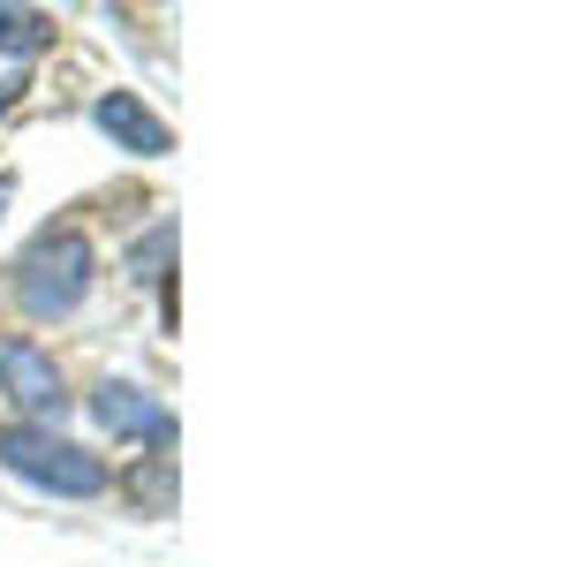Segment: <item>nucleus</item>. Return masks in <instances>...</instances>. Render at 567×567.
Returning a JSON list of instances; mask_svg holds the SVG:
<instances>
[{
	"label": "nucleus",
	"mask_w": 567,
	"mask_h": 567,
	"mask_svg": "<svg viewBox=\"0 0 567 567\" xmlns=\"http://www.w3.org/2000/svg\"><path fill=\"white\" fill-rule=\"evenodd\" d=\"M91 288H99V250H91L84 227H45V235H31L16 272H8V296H16V310L31 326L76 318L91 303Z\"/></svg>",
	"instance_id": "nucleus-1"
},
{
	"label": "nucleus",
	"mask_w": 567,
	"mask_h": 567,
	"mask_svg": "<svg viewBox=\"0 0 567 567\" xmlns=\"http://www.w3.org/2000/svg\"><path fill=\"white\" fill-rule=\"evenodd\" d=\"M0 470L16 484H31L45 499H99L114 492V470L106 454H91L84 439L45 432V424H0Z\"/></svg>",
	"instance_id": "nucleus-2"
},
{
	"label": "nucleus",
	"mask_w": 567,
	"mask_h": 567,
	"mask_svg": "<svg viewBox=\"0 0 567 567\" xmlns=\"http://www.w3.org/2000/svg\"><path fill=\"white\" fill-rule=\"evenodd\" d=\"M0 401L16 409V424H45V432H61V416H69V379L31 333L0 341Z\"/></svg>",
	"instance_id": "nucleus-3"
},
{
	"label": "nucleus",
	"mask_w": 567,
	"mask_h": 567,
	"mask_svg": "<svg viewBox=\"0 0 567 567\" xmlns=\"http://www.w3.org/2000/svg\"><path fill=\"white\" fill-rule=\"evenodd\" d=\"M84 409H91V424H99L106 439H144L152 454H175V416L136 386V379H99Z\"/></svg>",
	"instance_id": "nucleus-4"
},
{
	"label": "nucleus",
	"mask_w": 567,
	"mask_h": 567,
	"mask_svg": "<svg viewBox=\"0 0 567 567\" xmlns=\"http://www.w3.org/2000/svg\"><path fill=\"white\" fill-rule=\"evenodd\" d=\"M91 122H99V136H114V152H130V159H167L175 152V130L136 91H99L91 99Z\"/></svg>",
	"instance_id": "nucleus-5"
},
{
	"label": "nucleus",
	"mask_w": 567,
	"mask_h": 567,
	"mask_svg": "<svg viewBox=\"0 0 567 567\" xmlns=\"http://www.w3.org/2000/svg\"><path fill=\"white\" fill-rule=\"evenodd\" d=\"M114 492L130 499L144 523H159V515H175V454H144L136 470L114 477Z\"/></svg>",
	"instance_id": "nucleus-6"
},
{
	"label": "nucleus",
	"mask_w": 567,
	"mask_h": 567,
	"mask_svg": "<svg viewBox=\"0 0 567 567\" xmlns=\"http://www.w3.org/2000/svg\"><path fill=\"white\" fill-rule=\"evenodd\" d=\"M45 45H53L45 8H0V53H45Z\"/></svg>",
	"instance_id": "nucleus-7"
},
{
	"label": "nucleus",
	"mask_w": 567,
	"mask_h": 567,
	"mask_svg": "<svg viewBox=\"0 0 567 567\" xmlns=\"http://www.w3.org/2000/svg\"><path fill=\"white\" fill-rule=\"evenodd\" d=\"M167 258H175V219H159L144 243H130V280L136 288H159L167 280Z\"/></svg>",
	"instance_id": "nucleus-8"
},
{
	"label": "nucleus",
	"mask_w": 567,
	"mask_h": 567,
	"mask_svg": "<svg viewBox=\"0 0 567 567\" xmlns=\"http://www.w3.org/2000/svg\"><path fill=\"white\" fill-rule=\"evenodd\" d=\"M16 91H23V76H8V84H0V114L16 106Z\"/></svg>",
	"instance_id": "nucleus-9"
},
{
	"label": "nucleus",
	"mask_w": 567,
	"mask_h": 567,
	"mask_svg": "<svg viewBox=\"0 0 567 567\" xmlns=\"http://www.w3.org/2000/svg\"><path fill=\"white\" fill-rule=\"evenodd\" d=\"M8 197H16V182H0V213H8Z\"/></svg>",
	"instance_id": "nucleus-10"
}]
</instances>
